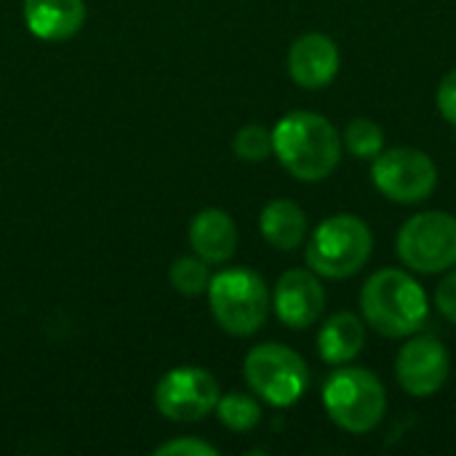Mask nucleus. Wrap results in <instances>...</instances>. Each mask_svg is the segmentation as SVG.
<instances>
[{
    "label": "nucleus",
    "mask_w": 456,
    "mask_h": 456,
    "mask_svg": "<svg viewBox=\"0 0 456 456\" xmlns=\"http://www.w3.org/2000/svg\"><path fill=\"white\" fill-rule=\"evenodd\" d=\"M273 152L299 182H321L342 160V134L318 112L297 110L273 128Z\"/></svg>",
    "instance_id": "f257e3e1"
},
{
    "label": "nucleus",
    "mask_w": 456,
    "mask_h": 456,
    "mask_svg": "<svg viewBox=\"0 0 456 456\" xmlns=\"http://www.w3.org/2000/svg\"><path fill=\"white\" fill-rule=\"evenodd\" d=\"M366 326L390 339L414 337L430 315L425 289L403 270L387 267L374 273L361 291Z\"/></svg>",
    "instance_id": "f03ea898"
},
{
    "label": "nucleus",
    "mask_w": 456,
    "mask_h": 456,
    "mask_svg": "<svg viewBox=\"0 0 456 456\" xmlns=\"http://www.w3.org/2000/svg\"><path fill=\"white\" fill-rule=\"evenodd\" d=\"M374 238L369 224L353 214L323 219L307 243V265L315 275L345 281L361 273L371 256Z\"/></svg>",
    "instance_id": "7ed1b4c3"
},
{
    "label": "nucleus",
    "mask_w": 456,
    "mask_h": 456,
    "mask_svg": "<svg viewBox=\"0 0 456 456\" xmlns=\"http://www.w3.org/2000/svg\"><path fill=\"white\" fill-rule=\"evenodd\" d=\"M323 406L337 428L353 436H366L382 422L387 393L371 371L342 366L323 385Z\"/></svg>",
    "instance_id": "20e7f679"
},
{
    "label": "nucleus",
    "mask_w": 456,
    "mask_h": 456,
    "mask_svg": "<svg viewBox=\"0 0 456 456\" xmlns=\"http://www.w3.org/2000/svg\"><path fill=\"white\" fill-rule=\"evenodd\" d=\"M208 305L216 323L232 337L256 334L270 315V291L265 281L243 267L222 270L208 281Z\"/></svg>",
    "instance_id": "39448f33"
},
{
    "label": "nucleus",
    "mask_w": 456,
    "mask_h": 456,
    "mask_svg": "<svg viewBox=\"0 0 456 456\" xmlns=\"http://www.w3.org/2000/svg\"><path fill=\"white\" fill-rule=\"evenodd\" d=\"M243 374H246L248 387L262 401L278 409L294 406L310 385V369L305 358L278 342L254 347L246 355Z\"/></svg>",
    "instance_id": "423d86ee"
},
{
    "label": "nucleus",
    "mask_w": 456,
    "mask_h": 456,
    "mask_svg": "<svg viewBox=\"0 0 456 456\" xmlns=\"http://www.w3.org/2000/svg\"><path fill=\"white\" fill-rule=\"evenodd\" d=\"M401 262L422 275H436L456 265V216L446 211H422L398 232Z\"/></svg>",
    "instance_id": "0eeeda50"
},
{
    "label": "nucleus",
    "mask_w": 456,
    "mask_h": 456,
    "mask_svg": "<svg viewBox=\"0 0 456 456\" xmlns=\"http://www.w3.org/2000/svg\"><path fill=\"white\" fill-rule=\"evenodd\" d=\"M374 187L393 203L414 206L428 200L438 187V168L433 158L414 147L382 150L371 166Z\"/></svg>",
    "instance_id": "6e6552de"
},
{
    "label": "nucleus",
    "mask_w": 456,
    "mask_h": 456,
    "mask_svg": "<svg viewBox=\"0 0 456 456\" xmlns=\"http://www.w3.org/2000/svg\"><path fill=\"white\" fill-rule=\"evenodd\" d=\"M216 379L198 366L171 369L155 387V406L171 422H200L216 409Z\"/></svg>",
    "instance_id": "1a4fd4ad"
},
{
    "label": "nucleus",
    "mask_w": 456,
    "mask_h": 456,
    "mask_svg": "<svg viewBox=\"0 0 456 456\" xmlns=\"http://www.w3.org/2000/svg\"><path fill=\"white\" fill-rule=\"evenodd\" d=\"M452 371V358L441 339L436 337H414L409 339L395 358V377L401 387L414 398L436 395Z\"/></svg>",
    "instance_id": "9d476101"
},
{
    "label": "nucleus",
    "mask_w": 456,
    "mask_h": 456,
    "mask_svg": "<svg viewBox=\"0 0 456 456\" xmlns=\"http://www.w3.org/2000/svg\"><path fill=\"white\" fill-rule=\"evenodd\" d=\"M273 307L283 326L289 329H310L326 307V291L321 275L313 270H289L278 278L273 291Z\"/></svg>",
    "instance_id": "9b49d317"
},
{
    "label": "nucleus",
    "mask_w": 456,
    "mask_h": 456,
    "mask_svg": "<svg viewBox=\"0 0 456 456\" xmlns=\"http://www.w3.org/2000/svg\"><path fill=\"white\" fill-rule=\"evenodd\" d=\"M339 72V48L323 32L302 35L289 51V75L302 88H323Z\"/></svg>",
    "instance_id": "f8f14e48"
},
{
    "label": "nucleus",
    "mask_w": 456,
    "mask_h": 456,
    "mask_svg": "<svg viewBox=\"0 0 456 456\" xmlns=\"http://www.w3.org/2000/svg\"><path fill=\"white\" fill-rule=\"evenodd\" d=\"M86 21L83 0H24L27 29L45 43H61L80 32Z\"/></svg>",
    "instance_id": "ddd939ff"
},
{
    "label": "nucleus",
    "mask_w": 456,
    "mask_h": 456,
    "mask_svg": "<svg viewBox=\"0 0 456 456\" xmlns=\"http://www.w3.org/2000/svg\"><path fill=\"white\" fill-rule=\"evenodd\" d=\"M190 246L206 265H224L235 256L238 227L227 211L206 208L190 222Z\"/></svg>",
    "instance_id": "4468645a"
},
{
    "label": "nucleus",
    "mask_w": 456,
    "mask_h": 456,
    "mask_svg": "<svg viewBox=\"0 0 456 456\" xmlns=\"http://www.w3.org/2000/svg\"><path fill=\"white\" fill-rule=\"evenodd\" d=\"M366 345V323L353 313L331 315L318 334V353L329 366H345L361 355Z\"/></svg>",
    "instance_id": "2eb2a0df"
},
{
    "label": "nucleus",
    "mask_w": 456,
    "mask_h": 456,
    "mask_svg": "<svg viewBox=\"0 0 456 456\" xmlns=\"http://www.w3.org/2000/svg\"><path fill=\"white\" fill-rule=\"evenodd\" d=\"M259 230L270 246H275L281 251H294L307 238V216L294 200L278 198L262 208Z\"/></svg>",
    "instance_id": "dca6fc26"
},
{
    "label": "nucleus",
    "mask_w": 456,
    "mask_h": 456,
    "mask_svg": "<svg viewBox=\"0 0 456 456\" xmlns=\"http://www.w3.org/2000/svg\"><path fill=\"white\" fill-rule=\"evenodd\" d=\"M216 417L219 422L232 430V433H248L262 422V409L259 403L246 395V393H230V395H219L216 401Z\"/></svg>",
    "instance_id": "f3484780"
},
{
    "label": "nucleus",
    "mask_w": 456,
    "mask_h": 456,
    "mask_svg": "<svg viewBox=\"0 0 456 456\" xmlns=\"http://www.w3.org/2000/svg\"><path fill=\"white\" fill-rule=\"evenodd\" d=\"M342 150H347L358 160H374L385 150V131L379 123L369 118H355L347 123L342 134Z\"/></svg>",
    "instance_id": "a211bd4d"
},
{
    "label": "nucleus",
    "mask_w": 456,
    "mask_h": 456,
    "mask_svg": "<svg viewBox=\"0 0 456 456\" xmlns=\"http://www.w3.org/2000/svg\"><path fill=\"white\" fill-rule=\"evenodd\" d=\"M171 286L184 294V297H198L208 289V281H211V273H208V265L200 259V256H182L171 265Z\"/></svg>",
    "instance_id": "6ab92c4d"
},
{
    "label": "nucleus",
    "mask_w": 456,
    "mask_h": 456,
    "mask_svg": "<svg viewBox=\"0 0 456 456\" xmlns=\"http://www.w3.org/2000/svg\"><path fill=\"white\" fill-rule=\"evenodd\" d=\"M232 150L246 163H262L273 155V131L265 126H243L232 139Z\"/></svg>",
    "instance_id": "aec40b11"
},
{
    "label": "nucleus",
    "mask_w": 456,
    "mask_h": 456,
    "mask_svg": "<svg viewBox=\"0 0 456 456\" xmlns=\"http://www.w3.org/2000/svg\"><path fill=\"white\" fill-rule=\"evenodd\" d=\"M158 456H216L219 452L206 444V441H198V438H176V441H168L163 446L155 449Z\"/></svg>",
    "instance_id": "412c9836"
},
{
    "label": "nucleus",
    "mask_w": 456,
    "mask_h": 456,
    "mask_svg": "<svg viewBox=\"0 0 456 456\" xmlns=\"http://www.w3.org/2000/svg\"><path fill=\"white\" fill-rule=\"evenodd\" d=\"M436 102H438L441 115H444L452 126H456V67L452 72L444 75V80H441V86H438Z\"/></svg>",
    "instance_id": "4be33fe9"
},
{
    "label": "nucleus",
    "mask_w": 456,
    "mask_h": 456,
    "mask_svg": "<svg viewBox=\"0 0 456 456\" xmlns=\"http://www.w3.org/2000/svg\"><path fill=\"white\" fill-rule=\"evenodd\" d=\"M436 307H438V313L446 321L456 323V270L438 283V289H436Z\"/></svg>",
    "instance_id": "5701e85b"
}]
</instances>
